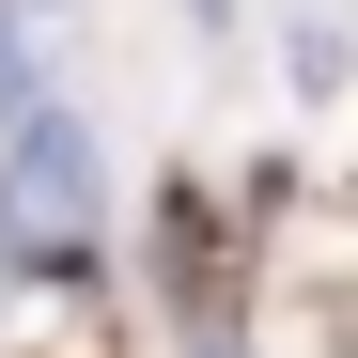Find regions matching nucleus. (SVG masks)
I'll return each instance as SVG.
<instances>
[{
	"label": "nucleus",
	"mask_w": 358,
	"mask_h": 358,
	"mask_svg": "<svg viewBox=\"0 0 358 358\" xmlns=\"http://www.w3.org/2000/svg\"><path fill=\"white\" fill-rule=\"evenodd\" d=\"M109 218V141L78 109H31V125H0V265H78Z\"/></svg>",
	"instance_id": "f257e3e1"
},
{
	"label": "nucleus",
	"mask_w": 358,
	"mask_h": 358,
	"mask_svg": "<svg viewBox=\"0 0 358 358\" xmlns=\"http://www.w3.org/2000/svg\"><path fill=\"white\" fill-rule=\"evenodd\" d=\"M63 47H78V0H0V125L63 109Z\"/></svg>",
	"instance_id": "f03ea898"
}]
</instances>
